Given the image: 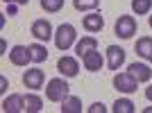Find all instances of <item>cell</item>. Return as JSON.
<instances>
[{
	"mask_svg": "<svg viewBox=\"0 0 152 113\" xmlns=\"http://www.w3.org/2000/svg\"><path fill=\"white\" fill-rule=\"evenodd\" d=\"M77 43V32L70 23H61V25L55 30V45H57L61 52L70 50L73 45Z\"/></svg>",
	"mask_w": 152,
	"mask_h": 113,
	"instance_id": "cell-1",
	"label": "cell"
},
{
	"mask_svg": "<svg viewBox=\"0 0 152 113\" xmlns=\"http://www.w3.org/2000/svg\"><path fill=\"white\" fill-rule=\"evenodd\" d=\"M68 82L66 79H61V77H55V79H50L48 82V86H45V97H48V102H59L61 104L66 97H68Z\"/></svg>",
	"mask_w": 152,
	"mask_h": 113,
	"instance_id": "cell-2",
	"label": "cell"
},
{
	"mask_svg": "<svg viewBox=\"0 0 152 113\" xmlns=\"http://www.w3.org/2000/svg\"><path fill=\"white\" fill-rule=\"evenodd\" d=\"M136 30H139V25H136V18H134V16L123 14V16H118V18H116L114 32H116V36H118V38L127 41V38H132L134 34H136Z\"/></svg>",
	"mask_w": 152,
	"mask_h": 113,
	"instance_id": "cell-3",
	"label": "cell"
},
{
	"mask_svg": "<svg viewBox=\"0 0 152 113\" xmlns=\"http://www.w3.org/2000/svg\"><path fill=\"white\" fill-rule=\"evenodd\" d=\"M114 88L121 91V93H125V95H132V93H136L139 82H136L129 72H118V75L114 77Z\"/></svg>",
	"mask_w": 152,
	"mask_h": 113,
	"instance_id": "cell-4",
	"label": "cell"
},
{
	"mask_svg": "<svg viewBox=\"0 0 152 113\" xmlns=\"http://www.w3.org/2000/svg\"><path fill=\"white\" fill-rule=\"evenodd\" d=\"M30 32H32V36L37 38V41H50V38H55V32H52L50 20H45V18L34 20L32 27H30Z\"/></svg>",
	"mask_w": 152,
	"mask_h": 113,
	"instance_id": "cell-5",
	"label": "cell"
},
{
	"mask_svg": "<svg viewBox=\"0 0 152 113\" xmlns=\"http://www.w3.org/2000/svg\"><path fill=\"white\" fill-rule=\"evenodd\" d=\"M43 82H45V75L41 68H27L23 72V86L25 88L39 91V88H43Z\"/></svg>",
	"mask_w": 152,
	"mask_h": 113,
	"instance_id": "cell-6",
	"label": "cell"
},
{
	"mask_svg": "<svg viewBox=\"0 0 152 113\" xmlns=\"http://www.w3.org/2000/svg\"><path fill=\"white\" fill-rule=\"evenodd\" d=\"M9 61H12L14 66H18V68L27 66V63L32 61L30 45H14V48H12V52H9Z\"/></svg>",
	"mask_w": 152,
	"mask_h": 113,
	"instance_id": "cell-7",
	"label": "cell"
},
{
	"mask_svg": "<svg viewBox=\"0 0 152 113\" xmlns=\"http://www.w3.org/2000/svg\"><path fill=\"white\" fill-rule=\"evenodd\" d=\"M2 111H5V113H20V111H25V95L12 93L9 97H5V100H2Z\"/></svg>",
	"mask_w": 152,
	"mask_h": 113,
	"instance_id": "cell-8",
	"label": "cell"
},
{
	"mask_svg": "<svg viewBox=\"0 0 152 113\" xmlns=\"http://www.w3.org/2000/svg\"><path fill=\"white\" fill-rule=\"evenodd\" d=\"M57 70L64 77H77V72H80V61H77L75 56H61L57 61Z\"/></svg>",
	"mask_w": 152,
	"mask_h": 113,
	"instance_id": "cell-9",
	"label": "cell"
},
{
	"mask_svg": "<svg viewBox=\"0 0 152 113\" xmlns=\"http://www.w3.org/2000/svg\"><path fill=\"white\" fill-rule=\"evenodd\" d=\"M127 72L136 79L139 84H145V82H150V77H152V70H150V66L148 63H139V61H134V63H129V68H127Z\"/></svg>",
	"mask_w": 152,
	"mask_h": 113,
	"instance_id": "cell-10",
	"label": "cell"
},
{
	"mask_svg": "<svg viewBox=\"0 0 152 113\" xmlns=\"http://www.w3.org/2000/svg\"><path fill=\"white\" fill-rule=\"evenodd\" d=\"M125 63V50L118 45H109L107 48V66L109 70H118Z\"/></svg>",
	"mask_w": 152,
	"mask_h": 113,
	"instance_id": "cell-11",
	"label": "cell"
},
{
	"mask_svg": "<svg viewBox=\"0 0 152 113\" xmlns=\"http://www.w3.org/2000/svg\"><path fill=\"white\" fill-rule=\"evenodd\" d=\"M82 25H84V30L89 32V34H95V32H100L102 27H104V18H102L100 12H91V14H86L82 18Z\"/></svg>",
	"mask_w": 152,
	"mask_h": 113,
	"instance_id": "cell-12",
	"label": "cell"
},
{
	"mask_svg": "<svg viewBox=\"0 0 152 113\" xmlns=\"http://www.w3.org/2000/svg\"><path fill=\"white\" fill-rule=\"evenodd\" d=\"M102 56H100V52L98 50H91V52H86V54L82 56V66L89 72H98V70H102Z\"/></svg>",
	"mask_w": 152,
	"mask_h": 113,
	"instance_id": "cell-13",
	"label": "cell"
},
{
	"mask_svg": "<svg viewBox=\"0 0 152 113\" xmlns=\"http://www.w3.org/2000/svg\"><path fill=\"white\" fill-rule=\"evenodd\" d=\"M134 50L143 61H152V36H141L134 45Z\"/></svg>",
	"mask_w": 152,
	"mask_h": 113,
	"instance_id": "cell-14",
	"label": "cell"
},
{
	"mask_svg": "<svg viewBox=\"0 0 152 113\" xmlns=\"http://www.w3.org/2000/svg\"><path fill=\"white\" fill-rule=\"evenodd\" d=\"M91 50H98V38H95V36H82L75 43V54L77 56H84L86 52H91Z\"/></svg>",
	"mask_w": 152,
	"mask_h": 113,
	"instance_id": "cell-15",
	"label": "cell"
},
{
	"mask_svg": "<svg viewBox=\"0 0 152 113\" xmlns=\"http://www.w3.org/2000/svg\"><path fill=\"white\" fill-rule=\"evenodd\" d=\"M61 113H82V100L75 95H68L61 102Z\"/></svg>",
	"mask_w": 152,
	"mask_h": 113,
	"instance_id": "cell-16",
	"label": "cell"
},
{
	"mask_svg": "<svg viewBox=\"0 0 152 113\" xmlns=\"http://www.w3.org/2000/svg\"><path fill=\"white\" fill-rule=\"evenodd\" d=\"M41 109H43V100H41L37 93L25 95V111L27 113H39Z\"/></svg>",
	"mask_w": 152,
	"mask_h": 113,
	"instance_id": "cell-17",
	"label": "cell"
},
{
	"mask_svg": "<svg viewBox=\"0 0 152 113\" xmlns=\"http://www.w3.org/2000/svg\"><path fill=\"white\" fill-rule=\"evenodd\" d=\"M30 52H32V61L34 63H43L45 59H48V48H45L43 43H32Z\"/></svg>",
	"mask_w": 152,
	"mask_h": 113,
	"instance_id": "cell-18",
	"label": "cell"
},
{
	"mask_svg": "<svg viewBox=\"0 0 152 113\" xmlns=\"http://www.w3.org/2000/svg\"><path fill=\"white\" fill-rule=\"evenodd\" d=\"M111 111H114V113H134L136 109H134V102H132V100L121 97V100H116V102H114Z\"/></svg>",
	"mask_w": 152,
	"mask_h": 113,
	"instance_id": "cell-19",
	"label": "cell"
},
{
	"mask_svg": "<svg viewBox=\"0 0 152 113\" xmlns=\"http://www.w3.org/2000/svg\"><path fill=\"white\" fill-rule=\"evenodd\" d=\"M73 7L77 12H95L100 7V0H73Z\"/></svg>",
	"mask_w": 152,
	"mask_h": 113,
	"instance_id": "cell-20",
	"label": "cell"
},
{
	"mask_svg": "<svg viewBox=\"0 0 152 113\" xmlns=\"http://www.w3.org/2000/svg\"><path fill=\"white\" fill-rule=\"evenodd\" d=\"M132 9L136 16H145L152 9V0H132Z\"/></svg>",
	"mask_w": 152,
	"mask_h": 113,
	"instance_id": "cell-21",
	"label": "cell"
},
{
	"mask_svg": "<svg viewBox=\"0 0 152 113\" xmlns=\"http://www.w3.org/2000/svg\"><path fill=\"white\" fill-rule=\"evenodd\" d=\"M61 7H64V0H41V9L48 14L61 12Z\"/></svg>",
	"mask_w": 152,
	"mask_h": 113,
	"instance_id": "cell-22",
	"label": "cell"
},
{
	"mask_svg": "<svg viewBox=\"0 0 152 113\" xmlns=\"http://www.w3.org/2000/svg\"><path fill=\"white\" fill-rule=\"evenodd\" d=\"M89 113H107V106H104L102 102H95V104L89 106Z\"/></svg>",
	"mask_w": 152,
	"mask_h": 113,
	"instance_id": "cell-23",
	"label": "cell"
},
{
	"mask_svg": "<svg viewBox=\"0 0 152 113\" xmlns=\"http://www.w3.org/2000/svg\"><path fill=\"white\" fill-rule=\"evenodd\" d=\"M16 12H18V5H7V14H9V16H16Z\"/></svg>",
	"mask_w": 152,
	"mask_h": 113,
	"instance_id": "cell-24",
	"label": "cell"
},
{
	"mask_svg": "<svg viewBox=\"0 0 152 113\" xmlns=\"http://www.w3.org/2000/svg\"><path fill=\"white\" fill-rule=\"evenodd\" d=\"M7 86H9V82H7V77H0V93H5Z\"/></svg>",
	"mask_w": 152,
	"mask_h": 113,
	"instance_id": "cell-25",
	"label": "cell"
},
{
	"mask_svg": "<svg viewBox=\"0 0 152 113\" xmlns=\"http://www.w3.org/2000/svg\"><path fill=\"white\" fill-rule=\"evenodd\" d=\"M5 2H7V5H12V2H14V5H27L30 0H5Z\"/></svg>",
	"mask_w": 152,
	"mask_h": 113,
	"instance_id": "cell-26",
	"label": "cell"
},
{
	"mask_svg": "<svg viewBox=\"0 0 152 113\" xmlns=\"http://www.w3.org/2000/svg\"><path fill=\"white\" fill-rule=\"evenodd\" d=\"M145 97H148V100H150V102H152V84H150V86H148V88H145Z\"/></svg>",
	"mask_w": 152,
	"mask_h": 113,
	"instance_id": "cell-27",
	"label": "cell"
},
{
	"mask_svg": "<svg viewBox=\"0 0 152 113\" xmlns=\"http://www.w3.org/2000/svg\"><path fill=\"white\" fill-rule=\"evenodd\" d=\"M0 50H2V54H5V52H7V41H5V38L0 41Z\"/></svg>",
	"mask_w": 152,
	"mask_h": 113,
	"instance_id": "cell-28",
	"label": "cell"
},
{
	"mask_svg": "<svg viewBox=\"0 0 152 113\" xmlns=\"http://www.w3.org/2000/svg\"><path fill=\"white\" fill-rule=\"evenodd\" d=\"M148 23H150V27H152V14H150V18H148Z\"/></svg>",
	"mask_w": 152,
	"mask_h": 113,
	"instance_id": "cell-29",
	"label": "cell"
}]
</instances>
